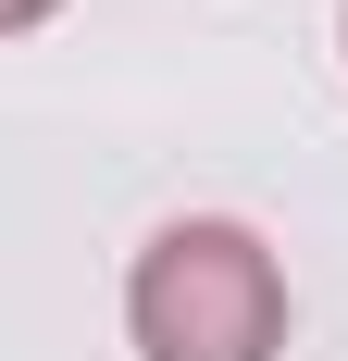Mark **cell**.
<instances>
[{
	"mask_svg": "<svg viewBox=\"0 0 348 361\" xmlns=\"http://www.w3.org/2000/svg\"><path fill=\"white\" fill-rule=\"evenodd\" d=\"M63 0H0V37H25V25H50Z\"/></svg>",
	"mask_w": 348,
	"mask_h": 361,
	"instance_id": "obj_2",
	"label": "cell"
},
{
	"mask_svg": "<svg viewBox=\"0 0 348 361\" xmlns=\"http://www.w3.org/2000/svg\"><path fill=\"white\" fill-rule=\"evenodd\" d=\"M125 336H137V361H274L286 349V262L237 212H187L125 274Z\"/></svg>",
	"mask_w": 348,
	"mask_h": 361,
	"instance_id": "obj_1",
	"label": "cell"
}]
</instances>
